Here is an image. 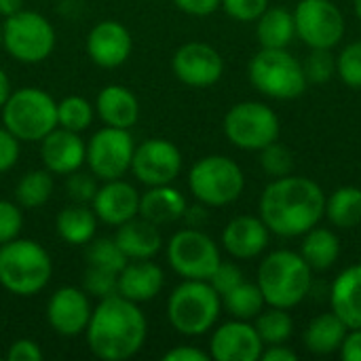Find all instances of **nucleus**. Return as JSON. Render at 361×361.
Segmentation results:
<instances>
[{"label":"nucleus","instance_id":"obj_1","mask_svg":"<svg viewBox=\"0 0 361 361\" xmlns=\"http://www.w3.org/2000/svg\"><path fill=\"white\" fill-rule=\"evenodd\" d=\"M326 214V192L302 176L275 178L260 197V218L271 233L292 239L300 237Z\"/></svg>","mask_w":361,"mask_h":361},{"label":"nucleus","instance_id":"obj_2","mask_svg":"<svg viewBox=\"0 0 361 361\" xmlns=\"http://www.w3.org/2000/svg\"><path fill=\"white\" fill-rule=\"evenodd\" d=\"M85 332L89 349L95 357L125 361L144 347L148 326L144 313L137 309V302L116 294L99 300Z\"/></svg>","mask_w":361,"mask_h":361},{"label":"nucleus","instance_id":"obj_3","mask_svg":"<svg viewBox=\"0 0 361 361\" xmlns=\"http://www.w3.org/2000/svg\"><path fill=\"white\" fill-rule=\"evenodd\" d=\"M256 283L269 307L290 311L309 296L313 288V269L305 262L300 252L277 250L260 262Z\"/></svg>","mask_w":361,"mask_h":361},{"label":"nucleus","instance_id":"obj_4","mask_svg":"<svg viewBox=\"0 0 361 361\" xmlns=\"http://www.w3.org/2000/svg\"><path fill=\"white\" fill-rule=\"evenodd\" d=\"M53 273L47 250L30 239H13L0 245V286L17 296H34Z\"/></svg>","mask_w":361,"mask_h":361},{"label":"nucleus","instance_id":"obj_5","mask_svg":"<svg viewBox=\"0 0 361 361\" xmlns=\"http://www.w3.org/2000/svg\"><path fill=\"white\" fill-rule=\"evenodd\" d=\"M220 294L209 281L199 279H184L167 300L169 324L184 336H201L209 332L220 317Z\"/></svg>","mask_w":361,"mask_h":361},{"label":"nucleus","instance_id":"obj_6","mask_svg":"<svg viewBox=\"0 0 361 361\" xmlns=\"http://www.w3.org/2000/svg\"><path fill=\"white\" fill-rule=\"evenodd\" d=\"M2 123L19 142H40L57 127V102L36 87L17 89L2 106Z\"/></svg>","mask_w":361,"mask_h":361},{"label":"nucleus","instance_id":"obj_7","mask_svg":"<svg viewBox=\"0 0 361 361\" xmlns=\"http://www.w3.org/2000/svg\"><path fill=\"white\" fill-rule=\"evenodd\" d=\"M250 82L256 91L273 99H296L307 89L302 61L288 49H262L250 61Z\"/></svg>","mask_w":361,"mask_h":361},{"label":"nucleus","instance_id":"obj_8","mask_svg":"<svg viewBox=\"0 0 361 361\" xmlns=\"http://www.w3.org/2000/svg\"><path fill=\"white\" fill-rule=\"evenodd\" d=\"M188 186L203 205L224 207L241 197L245 188V176L233 159L209 154L192 165L188 173Z\"/></svg>","mask_w":361,"mask_h":361},{"label":"nucleus","instance_id":"obj_9","mask_svg":"<svg viewBox=\"0 0 361 361\" xmlns=\"http://www.w3.org/2000/svg\"><path fill=\"white\" fill-rule=\"evenodd\" d=\"M281 131L277 112L262 102H239L224 116V135L241 150H262Z\"/></svg>","mask_w":361,"mask_h":361},{"label":"nucleus","instance_id":"obj_10","mask_svg":"<svg viewBox=\"0 0 361 361\" xmlns=\"http://www.w3.org/2000/svg\"><path fill=\"white\" fill-rule=\"evenodd\" d=\"M2 44L17 61L38 63L51 55L55 47V30L40 13L21 8L6 17L2 25Z\"/></svg>","mask_w":361,"mask_h":361},{"label":"nucleus","instance_id":"obj_11","mask_svg":"<svg viewBox=\"0 0 361 361\" xmlns=\"http://www.w3.org/2000/svg\"><path fill=\"white\" fill-rule=\"evenodd\" d=\"M167 260L180 277L207 281L220 264V250L203 231L184 228L171 237L167 245Z\"/></svg>","mask_w":361,"mask_h":361},{"label":"nucleus","instance_id":"obj_12","mask_svg":"<svg viewBox=\"0 0 361 361\" xmlns=\"http://www.w3.org/2000/svg\"><path fill=\"white\" fill-rule=\"evenodd\" d=\"M292 13L296 36L309 49H334L345 36V15L332 0H300Z\"/></svg>","mask_w":361,"mask_h":361},{"label":"nucleus","instance_id":"obj_13","mask_svg":"<svg viewBox=\"0 0 361 361\" xmlns=\"http://www.w3.org/2000/svg\"><path fill=\"white\" fill-rule=\"evenodd\" d=\"M133 150L135 146L129 129L106 125L89 140L85 161L89 165V171L102 182L118 180L131 169Z\"/></svg>","mask_w":361,"mask_h":361},{"label":"nucleus","instance_id":"obj_14","mask_svg":"<svg viewBox=\"0 0 361 361\" xmlns=\"http://www.w3.org/2000/svg\"><path fill=\"white\" fill-rule=\"evenodd\" d=\"M131 171L146 186L171 184L182 171V154L169 140L152 137L133 150Z\"/></svg>","mask_w":361,"mask_h":361},{"label":"nucleus","instance_id":"obj_15","mask_svg":"<svg viewBox=\"0 0 361 361\" xmlns=\"http://www.w3.org/2000/svg\"><path fill=\"white\" fill-rule=\"evenodd\" d=\"M173 74L188 87H212L222 78L224 59L222 55L205 42H186L182 44L173 59Z\"/></svg>","mask_w":361,"mask_h":361},{"label":"nucleus","instance_id":"obj_16","mask_svg":"<svg viewBox=\"0 0 361 361\" xmlns=\"http://www.w3.org/2000/svg\"><path fill=\"white\" fill-rule=\"evenodd\" d=\"M264 343L245 319H233L216 328L209 343V357L216 361H258Z\"/></svg>","mask_w":361,"mask_h":361},{"label":"nucleus","instance_id":"obj_17","mask_svg":"<svg viewBox=\"0 0 361 361\" xmlns=\"http://www.w3.org/2000/svg\"><path fill=\"white\" fill-rule=\"evenodd\" d=\"M91 305L85 290L59 288L47 305V322L61 336H78L91 319Z\"/></svg>","mask_w":361,"mask_h":361},{"label":"nucleus","instance_id":"obj_18","mask_svg":"<svg viewBox=\"0 0 361 361\" xmlns=\"http://www.w3.org/2000/svg\"><path fill=\"white\" fill-rule=\"evenodd\" d=\"M133 49L129 30L112 19L99 21L87 38V53L99 68H118L123 66Z\"/></svg>","mask_w":361,"mask_h":361},{"label":"nucleus","instance_id":"obj_19","mask_svg":"<svg viewBox=\"0 0 361 361\" xmlns=\"http://www.w3.org/2000/svg\"><path fill=\"white\" fill-rule=\"evenodd\" d=\"M91 205L97 220L108 226H121L140 214V195L129 182H123L121 178L108 180L97 188Z\"/></svg>","mask_w":361,"mask_h":361},{"label":"nucleus","instance_id":"obj_20","mask_svg":"<svg viewBox=\"0 0 361 361\" xmlns=\"http://www.w3.org/2000/svg\"><path fill=\"white\" fill-rule=\"evenodd\" d=\"M87 146L76 131L55 127L40 140V157L51 173L68 176L82 167Z\"/></svg>","mask_w":361,"mask_h":361},{"label":"nucleus","instance_id":"obj_21","mask_svg":"<svg viewBox=\"0 0 361 361\" xmlns=\"http://www.w3.org/2000/svg\"><path fill=\"white\" fill-rule=\"evenodd\" d=\"M269 239V226L256 216H237L222 231V245L237 260H252L260 256L267 250Z\"/></svg>","mask_w":361,"mask_h":361},{"label":"nucleus","instance_id":"obj_22","mask_svg":"<svg viewBox=\"0 0 361 361\" xmlns=\"http://www.w3.org/2000/svg\"><path fill=\"white\" fill-rule=\"evenodd\" d=\"M165 275L159 264L146 260H129L118 273V294L131 302H146L159 296Z\"/></svg>","mask_w":361,"mask_h":361},{"label":"nucleus","instance_id":"obj_23","mask_svg":"<svg viewBox=\"0 0 361 361\" xmlns=\"http://www.w3.org/2000/svg\"><path fill=\"white\" fill-rule=\"evenodd\" d=\"M116 245L121 247V252L127 256V260H146L152 258L161 245V233L159 226L144 220L142 216L131 218L127 222H123L121 226H116V235H114Z\"/></svg>","mask_w":361,"mask_h":361},{"label":"nucleus","instance_id":"obj_24","mask_svg":"<svg viewBox=\"0 0 361 361\" xmlns=\"http://www.w3.org/2000/svg\"><path fill=\"white\" fill-rule=\"evenodd\" d=\"M330 307L349 330L361 328V264L345 269L332 283Z\"/></svg>","mask_w":361,"mask_h":361},{"label":"nucleus","instance_id":"obj_25","mask_svg":"<svg viewBox=\"0 0 361 361\" xmlns=\"http://www.w3.org/2000/svg\"><path fill=\"white\" fill-rule=\"evenodd\" d=\"M95 108L99 118L108 127H116V129H131L140 118V102L123 85L104 87L97 95Z\"/></svg>","mask_w":361,"mask_h":361},{"label":"nucleus","instance_id":"obj_26","mask_svg":"<svg viewBox=\"0 0 361 361\" xmlns=\"http://www.w3.org/2000/svg\"><path fill=\"white\" fill-rule=\"evenodd\" d=\"M144 220L163 226V224H171L178 222L180 218L186 216V199L184 195L169 186H150V190H146L140 197V214Z\"/></svg>","mask_w":361,"mask_h":361},{"label":"nucleus","instance_id":"obj_27","mask_svg":"<svg viewBox=\"0 0 361 361\" xmlns=\"http://www.w3.org/2000/svg\"><path fill=\"white\" fill-rule=\"evenodd\" d=\"M347 332H349V328L345 326V322L334 311H330V313H322L309 322V326L302 334V341L311 353L332 355L341 349Z\"/></svg>","mask_w":361,"mask_h":361},{"label":"nucleus","instance_id":"obj_28","mask_svg":"<svg viewBox=\"0 0 361 361\" xmlns=\"http://www.w3.org/2000/svg\"><path fill=\"white\" fill-rule=\"evenodd\" d=\"M294 36V13L283 6H269L256 19V38L262 49H288Z\"/></svg>","mask_w":361,"mask_h":361},{"label":"nucleus","instance_id":"obj_29","mask_svg":"<svg viewBox=\"0 0 361 361\" xmlns=\"http://www.w3.org/2000/svg\"><path fill=\"white\" fill-rule=\"evenodd\" d=\"M57 235L70 245H85L95 237L97 216L87 203H70L57 214Z\"/></svg>","mask_w":361,"mask_h":361},{"label":"nucleus","instance_id":"obj_30","mask_svg":"<svg viewBox=\"0 0 361 361\" xmlns=\"http://www.w3.org/2000/svg\"><path fill=\"white\" fill-rule=\"evenodd\" d=\"M300 256L313 271H328L336 264L341 256V239L334 231L324 226H313L305 233Z\"/></svg>","mask_w":361,"mask_h":361},{"label":"nucleus","instance_id":"obj_31","mask_svg":"<svg viewBox=\"0 0 361 361\" xmlns=\"http://www.w3.org/2000/svg\"><path fill=\"white\" fill-rule=\"evenodd\" d=\"M332 226L341 231H351L361 224V188L341 186L330 197H326V214Z\"/></svg>","mask_w":361,"mask_h":361},{"label":"nucleus","instance_id":"obj_32","mask_svg":"<svg viewBox=\"0 0 361 361\" xmlns=\"http://www.w3.org/2000/svg\"><path fill=\"white\" fill-rule=\"evenodd\" d=\"M220 298H222V307L228 311V315H233L235 319H245V322L256 319V315L267 305L258 283H250V281H241L237 288H233L231 292H226Z\"/></svg>","mask_w":361,"mask_h":361},{"label":"nucleus","instance_id":"obj_33","mask_svg":"<svg viewBox=\"0 0 361 361\" xmlns=\"http://www.w3.org/2000/svg\"><path fill=\"white\" fill-rule=\"evenodd\" d=\"M53 192V178L49 169H34L21 176L15 186V201L23 209L42 207Z\"/></svg>","mask_w":361,"mask_h":361},{"label":"nucleus","instance_id":"obj_34","mask_svg":"<svg viewBox=\"0 0 361 361\" xmlns=\"http://www.w3.org/2000/svg\"><path fill=\"white\" fill-rule=\"evenodd\" d=\"M254 328L264 345H281V343L290 341V336L294 332V319L288 313V309L269 307L267 311L262 309L256 315Z\"/></svg>","mask_w":361,"mask_h":361},{"label":"nucleus","instance_id":"obj_35","mask_svg":"<svg viewBox=\"0 0 361 361\" xmlns=\"http://www.w3.org/2000/svg\"><path fill=\"white\" fill-rule=\"evenodd\" d=\"M85 260L87 267H95L110 273H121L123 267L129 262L114 239H91L85 252Z\"/></svg>","mask_w":361,"mask_h":361},{"label":"nucleus","instance_id":"obj_36","mask_svg":"<svg viewBox=\"0 0 361 361\" xmlns=\"http://www.w3.org/2000/svg\"><path fill=\"white\" fill-rule=\"evenodd\" d=\"M93 121V106L78 95L63 97L57 104V127H63L68 131H85Z\"/></svg>","mask_w":361,"mask_h":361},{"label":"nucleus","instance_id":"obj_37","mask_svg":"<svg viewBox=\"0 0 361 361\" xmlns=\"http://www.w3.org/2000/svg\"><path fill=\"white\" fill-rule=\"evenodd\" d=\"M302 70L307 76V82L324 85L332 76H336V57L332 55V49H311V53L302 61Z\"/></svg>","mask_w":361,"mask_h":361},{"label":"nucleus","instance_id":"obj_38","mask_svg":"<svg viewBox=\"0 0 361 361\" xmlns=\"http://www.w3.org/2000/svg\"><path fill=\"white\" fill-rule=\"evenodd\" d=\"M260 165L273 180L283 178L294 171V154L288 146L273 142L260 150Z\"/></svg>","mask_w":361,"mask_h":361},{"label":"nucleus","instance_id":"obj_39","mask_svg":"<svg viewBox=\"0 0 361 361\" xmlns=\"http://www.w3.org/2000/svg\"><path fill=\"white\" fill-rule=\"evenodd\" d=\"M336 76L351 89H361V40L349 42L336 57Z\"/></svg>","mask_w":361,"mask_h":361},{"label":"nucleus","instance_id":"obj_40","mask_svg":"<svg viewBox=\"0 0 361 361\" xmlns=\"http://www.w3.org/2000/svg\"><path fill=\"white\" fill-rule=\"evenodd\" d=\"M82 290L95 298H108L118 294V273L102 271L95 267H87L82 275Z\"/></svg>","mask_w":361,"mask_h":361},{"label":"nucleus","instance_id":"obj_41","mask_svg":"<svg viewBox=\"0 0 361 361\" xmlns=\"http://www.w3.org/2000/svg\"><path fill=\"white\" fill-rule=\"evenodd\" d=\"M97 182H95V176L89 171V173H82L80 169L68 173V180H66V195L72 199V203H91L95 192H97Z\"/></svg>","mask_w":361,"mask_h":361},{"label":"nucleus","instance_id":"obj_42","mask_svg":"<svg viewBox=\"0 0 361 361\" xmlns=\"http://www.w3.org/2000/svg\"><path fill=\"white\" fill-rule=\"evenodd\" d=\"M23 226V216L19 205L11 201H0V245L19 237Z\"/></svg>","mask_w":361,"mask_h":361},{"label":"nucleus","instance_id":"obj_43","mask_svg":"<svg viewBox=\"0 0 361 361\" xmlns=\"http://www.w3.org/2000/svg\"><path fill=\"white\" fill-rule=\"evenodd\" d=\"M220 6L237 21H256L269 8V0H220Z\"/></svg>","mask_w":361,"mask_h":361},{"label":"nucleus","instance_id":"obj_44","mask_svg":"<svg viewBox=\"0 0 361 361\" xmlns=\"http://www.w3.org/2000/svg\"><path fill=\"white\" fill-rule=\"evenodd\" d=\"M209 283H212V288L220 294V296H224L226 292H231L233 288H237L241 281H245L243 279V273H241V269L237 267V264H233V262H222L220 260V264L216 267V271L212 273V277L207 279Z\"/></svg>","mask_w":361,"mask_h":361},{"label":"nucleus","instance_id":"obj_45","mask_svg":"<svg viewBox=\"0 0 361 361\" xmlns=\"http://www.w3.org/2000/svg\"><path fill=\"white\" fill-rule=\"evenodd\" d=\"M19 159V140L4 127L0 129V173L8 171Z\"/></svg>","mask_w":361,"mask_h":361},{"label":"nucleus","instance_id":"obj_46","mask_svg":"<svg viewBox=\"0 0 361 361\" xmlns=\"http://www.w3.org/2000/svg\"><path fill=\"white\" fill-rule=\"evenodd\" d=\"M8 361H42V351L38 347V343L30 341V338H19L8 347L6 353Z\"/></svg>","mask_w":361,"mask_h":361},{"label":"nucleus","instance_id":"obj_47","mask_svg":"<svg viewBox=\"0 0 361 361\" xmlns=\"http://www.w3.org/2000/svg\"><path fill=\"white\" fill-rule=\"evenodd\" d=\"M173 2L180 11L195 17H205L220 8V0H173Z\"/></svg>","mask_w":361,"mask_h":361},{"label":"nucleus","instance_id":"obj_48","mask_svg":"<svg viewBox=\"0 0 361 361\" xmlns=\"http://www.w3.org/2000/svg\"><path fill=\"white\" fill-rule=\"evenodd\" d=\"M338 353L345 361H361V328L347 332Z\"/></svg>","mask_w":361,"mask_h":361},{"label":"nucleus","instance_id":"obj_49","mask_svg":"<svg viewBox=\"0 0 361 361\" xmlns=\"http://www.w3.org/2000/svg\"><path fill=\"white\" fill-rule=\"evenodd\" d=\"M163 360L165 361H207L209 360V355H207L205 351L197 349V347L180 345V347H176V349L167 351V353L163 355Z\"/></svg>","mask_w":361,"mask_h":361},{"label":"nucleus","instance_id":"obj_50","mask_svg":"<svg viewBox=\"0 0 361 361\" xmlns=\"http://www.w3.org/2000/svg\"><path fill=\"white\" fill-rule=\"evenodd\" d=\"M260 360H264V361H296L298 360V355H296V351H292L290 347H286V343H281V345H269V349H267V351H262Z\"/></svg>","mask_w":361,"mask_h":361},{"label":"nucleus","instance_id":"obj_51","mask_svg":"<svg viewBox=\"0 0 361 361\" xmlns=\"http://www.w3.org/2000/svg\"><path fill=\"white\" fill-rule=\"evenodd\" d=\"M23 8V0H0V15L11 17Z\"/></svg>","mask_w":361,"mask_h":361},{"label":"nucleus","instance_id":"obj_52","mask_svg":"<svg viewBox=\"0 0 361 361\" xmlns=\"http://www.w3.org/2000/svg\"><path fill=\"white\" fill-rule=\"evenodd\" d=\"M8 95H11V82H8V76L4 74V70L0 68V108L4 106Z\"/></svg>","mask_w":361,"mask_h":361},{"label":"nucleus","instance_id":"obj_53","mask_svg":"<svg viewBox=\"0 0 361 361\" xmlns=\"http://www.w3.org/2000/svg\"><path fill=\"white\" fill-rule=\"evenodd\" d=\"M353 6H355V13H357V17H360L361 21V0H353Z\"/></svg>","mask_w":361,"mask_h":361},{"label":"nucleus","instance_id":"obj_54","mask_svg":"<svg viewBox=\"0 0 361 361\" xmlns=\"http://www.w3.org/2000/svg\"><path fill=\"white\" fill-rule=\"evenodd\" d=\"M0 42H2V27H0Z\"/></svg>","mask_w":361,"mask_h":361}]
</instances>
